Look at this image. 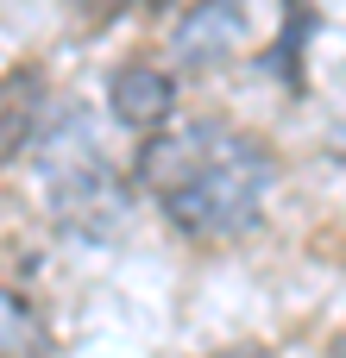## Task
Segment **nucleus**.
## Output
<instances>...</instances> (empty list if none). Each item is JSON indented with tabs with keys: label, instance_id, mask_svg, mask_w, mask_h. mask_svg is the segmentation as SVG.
Returning <instances> with one entry per match:
<instances>
[{
	"label": "nucleus",
	"instance_id": "2",
	"mask_svg": "<svg viewBox=\"0 0 346 358\" xmlns=\"http://www.w3.org/2000/svg\"><path fill=\"white\" fill-rule=\"evenodd\" d=\"M32 145H38V176H44L50 214H57L69 233L101 239V233H113V227L126 220V182H120V170L107 164L95 126H88L82 113H69L63 126H50V132L32 138Z\"/></svg>",
	"mask_w": 346,
	"mask_h": 358
},
{
	"label": "nucleus",
	"instance_id": "3",
	"mask_svg": "<svg viewBox=\"0 0 346 358\" xmlns=\"http://www.w3.org/2000/svg\"><path fill=\"white\" fill-rule=\"evenodd\" d=\"M240 38H246V0H195L177 25V57L189 69H208L227 50H240Z\"/></svg>",
	"mask_w": 346,
	"mask_h": 358
},
{
	"label": "nucleus",
	"instance_id": "7",
	"mask_svg": "<svg viewBox=\"0 0 346 358\" xmlns=\"http://www.w3.org/2000/svg\"><path fill=\"white\" fill-rule=\"evenodd\" d=\"M107 6H170V0H107Z\"/></svg>",
	"mask_w": 346,
	"mask_h": 358
},
{
	"label": "nucleus",
	"instance_id": "5",
	"mask_svg": "<svg viewBox=\"0 0 346 358\" xmlns=\"http://www.w3.org/2000/svg\"><path fill=\"white\" fill-rule=\"evenodd\" d=\"M170 107H177V82H170L164 69H151V63H126V69L107 76V113H113L120 126L151 132V126L170 120Z\"/></svg>",
	"mask_w": 346,
	"mask_h": 358
},
{
	"label": "nucleus",
	"instance_id": "8",
	"mask_svg": "<svg viewBox=\"0 0 346 358\" xmlns=\"http://www.w3.org/2000/svg\"><path fill=\"white\" fill-rule=\"evenodd\" d=\"M233 358H252V352H233Z\"/></svg>",
	"mask_w": 346,
	"mask_h": 358
},
{
	"label": "nucleus",
	"instance_id": "1",
	"mask_svg": "<svg viewBox=\"0 0 346 358\" xmlns=\"http://www.w3.org/2000/svg\"><path fill=\"white\" fill-rule=\"evenodd\" d=\"M132 176L183 239L221 245V239H240L258 227L271 182H277V157L265 138H252L227 120H189V126L151 138L139 151Z\"/></svg>",
	"mask_w": 346,
	"mask_h": 358
},
{
	"label": "nucleus",
	"instance_id": "6",
	"mask_svg": "<svg viewBox=\"0 0 346 358\" xmlns=\"http://www.w3.org/2000/svg\"><path fill=\"white\" fill-rule=\"evenodd\" d=\"M38 346H44V334L25 315V302L19 296H0V358H38Z\"/></svg>",
	"mask_w": 346,
	"mask_h": 358
},
{
	"label": "nucleus",
	"instance_id": "4",
	"mask_svg": "<svg viewBox=\"0 0 346 358\" xmlns=\"http://www.w3.org/2000/svg\"><path fill=\"white\" fill-rule=\"evenodd\" d=\"M44 113H50V82L44 69H6L0 76V164H13L19 151H32V138L44 132Z\"/></svg>",
	"mask_w": 346,
	"mask_h": 358
}]
</instances>
